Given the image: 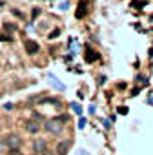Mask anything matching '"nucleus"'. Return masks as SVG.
Masks as SVG:
<instances>
[{
  "instance_id": "obj_1",
  "label": "nucleus",
  "mask_w": 153,
  "mask_h": 155,
  "mask_svg": "<svg viewBox=\"0 0 153 155\" xmlns=\"http://www.w3.org/2000/svg\"><path fill=\"white\" fill-rule=\"evenodd\" d=\"M67 121V117H58V119H53V121H47L46 124H44V128L47 130L49 133H62V128H64V122Z\"/></svg>"
},
{
  "instance_id": "obj_2",
  "label": "nucleus",
  "mask_w": 153,
  "mask_h": 155,
  "mask_svg": "<svg viewBox=\"0 0 153 155\" xmlns=\"http://www.w3.org/2000/svg\"><path fill=\"white\" fill-rule=\"evenodd\" d=\"M20 137L18 135H7V137H4V144L9 148V150H13V148H18L20 146Z\"/></svg>"
},
{
  "instance_id": "obj_3",
  "label": "nucleus",
  "mask_w": 153,
  "mask_h": 155,
  "mask_svg": "<svg viewBox=\"0 0 153 155\" xmlns=\"http://www.w3.org/2000/svg\"><path fill=\"white\" fill-rule=\"evenodd\" d=\"M24 48H26V51H27L29 55H35L38 49H40L38 42H35V40H26V42H24Z\"/></svg>"
},
{
  "instance_id": "obj_4",
  "label": "nucleus",
  "mask_w": 153,
  "mask_h": 155,
  "mask_svg": "<svg viewBox=\"0 0 153 155\" xmlns=\"http://www.w3.org/2000/svg\"><path fill=\"white\" fill-rule=\"evenodd\" d=\"M24 128H26V132H29V133H38L40 124L37 121H27V122H24Z\"/></svg>"
},
{
  "instance_id": "obj_5",
  "label": "nucleus",
  "mask_w": 153,
  "mask_h": 155,
  "mask_svg": "<svg viewBox=\"0 0 153 155\" xmlns=\"http://www.w3.org/2000/svg\"><path fill=\"white\" fill-rule=\"evenodd\" d=\"M47 79H49V82H51V86L55 88V89H58V91H64V89H66V86H64V84L58 81L55 75H47Z\"/></svg>"
},
{
  "instance_id": "obj_6",
  "label": "nucleus",
  "mask_w": 153,
  "mask_h": 155,
  "mask_svg": "<svg viewBox=\"0 0 153 155\" xmlns=\"http://www.w3.org/2000/svg\"><path fill=\"white\" fill-rule=\"evenodd\" d=\"M67 150H69V141H62V142H58V146H57V153H58V155H66V153H67Z\"/></svg>"
},
{
  "instance_id": "obj_7",
  "label": "nucleus",
  "mask_w": 153,
  "mask_h": 155,
  "mask_svg": "<svg viewBox=\"0 0 153 155\" xmlns=\"http://www.w3.org/2000/svg\"><path fill=\"white\" fill-rule=\"evenodd\" d=\"M67 49H69V55H71V57L78 53V49H80V48H78V42L75 40V38H69V48H67Z\"/></svg>"
},
{
  "instance_id": "obj_8",
  "label": "nucleus",
  "mask_w": 153,
  "mask_h": 155,
  "mask_svg": "<svg viewBox=\"0 0 153 155\" xmlns=\"http://www.w3.org/2000/svg\"><path fill=\"white\" fill-rule=\"evenodd\" d=\"M98 58V53H95L93 49H86V62H93Z\"/></svg>"
},
{
  "instance_id": "obj_9",
  "label": "nucleus",
  "mask_w": 153,
  "mask_h": 155,
  "mask_svg": "<svg viewBox=\"0 0 153 155\" xmlns=\"http://www.w3.org/2000/svg\"><path fill=\"white\" fill-rule=\"evenodd\" d=\"M44 150H47V148H46V141H42V139L35 141V152L40 153V152H44Z\"/></svg>"
},
{
  "instance_id": "obj_10",
  "label": "nucleus",
  "mask_w": 153,
  "mask_h": 155,
  "mask_svg": "<svg viewBox=\"0 0 153 155\" xmlns=\"http://www.w3.org/2000/svg\"><path fill=\"white\" fill-rule=\"evenodd\" d=\"M78 6H80V7H78V11H77V18H80L82 15L86 13V0H84V2L80 0V4H78Z\"/></svg>"
},
{
  "instance_id": "obj_11",
  "label": "nucleus",
  "mask_w": 153,
  "mask_h": 155,
  "mask_svg": "<svg viewBox=\"0 0 153 155\" xmlns=\"http://www.w3.org/2000/svg\"><path fill=\"white\" fill-rule=\"evenodd\" d=\"M71 109H73V111H75L77 115H82V108L78 106L77 102H71Z\"/></svg>"
},
{
  "instance_id": "obj_12",
  "label": "nucleus",
  "mask_w": 153,
  "mask_h": 155,
  "mask_svg": "<svg viewBox=\"0 0 153 155\" xmlns=\"http://www.w3.org/2000/svg\"><path fill=\"white\" fill-rule=\"evenodd\" d=\"M58 35H60V29H58V28H57V29H53V31H51V33H49V35H47V37H49V38H51V40H53V38H57V37H58Z\"/></svg>"
},
{
  "instance_id": "obj_13",
  "label": "nucleus",
  "mask_w": 153,
  "mask_h": 155,
  "mask_svg": "<svg viewBox=\"0 0 153 155\" xmlns=\"http://www.w3.org/2000/svg\"><path fill=\"white\" fill-rule=\"evenodd\" d=\"M86 124H88V121H86L84 117H80V119H78V128H80V130H84V128H86Z\"/></svg>"
},
{
  "instance_id": "obj_14",
  "label": "nucleus",
  "mask_w": 153,
  "mask_h": 155,
  "mask_svg": "<svg viewBox=\"0 0 153 155\" xmlns=\"http://www.w3.org/2000/svg\"><path fill=\"white\" fill-rule=\"evenodd\" d=\"M7 155H22V152L18 148H13V150H9V153Z\"/></svg>"
},
{
  "instance_id": "obj_15",
  "label": "nucleus",
  "mask_w": 153,
  "mask_h": 155,
  "mask_svg": "<svg viewBox=\"0 0 153 155\" xmlns=\"http://www.w3.org/2000/svg\"><path fill=\"white\" fill-rule=\"evenodd\" d=\"M67 7H69V2H62L60 4V11H67Z\"/></svg>"
},
{
  "instance_id": "obj_16",
  "label": "nucleus",
  "mask_w": 153,
  "mask_h": 155,
  "mask_svg": "<svg viewBox=\"0 0 153 155\" xmlns=\"http://www.w3.org/2000/svg\"><path fill=\"white\" fill-rule=\"evenodd\" d=\"M144 4L146 2H133V6H135L137 9H142V7H144Z\"/></svg>"
},
{
  "instance_id": "obj_17",
  "label": "nucleus",
  "mask_w": 153,
  "mask_h": 155,
  "mask_svg": "<svg viewBox=\"0 0 153 155\" xmlns=\"http://www.w3.org/2000/svg\"><path fill=\"white\" fill-rule=\"evenodd\" d=\"M38 155H55V153H53V152H51V150H44V152H40V153H38Z\"/></svg>"
},
{
  "instance_id": "obj_18",
  "label": "nucleus",
  "mask_w": 153,
  "mask_h": 155,
  "mask_svg": "<svg viewBox=\"0 0 153 155\" xmlns=\"http://www.w3.org/2000/svg\"><path fill=\"white\" fill-rule=\"evenodd\" d=\"M118 113H120V115H124V113H128V108H124V106H120V108H118Z\"/></svg>"
},
{
  "instance_id": "obj_19",
  "label": "nucleus",
  "mask_w": 153,
  "mask_h": 155,
  "mask_svg": "<svg viewBox=\"0 0 153 155\" xmlns=\"http://www.w3.org/2000/svg\"><path fill=\"white\" fill-rule=\"evenodd\" d=\"M4 109H7V111H11V109H13V104H11V102H7L6 106H4Z\"/></svg>"
},
{
  "instance_id": "obj_20",
  "label": "nucleus",
  "mask_w": 153,
  "mask_h": 155,
  "mask_svg": "<svg viewBox=\"0 0 153 155\" xmlns=\"http://www.w3.org/2000/svg\"><path fill=\"white\" fill-rule=\"evenodd\" d=\"M0 40H11V37H6V35H0Z\"/></svg>"
},
{
  "instance_id": "obj_21",
  "label": "nucleus",
  "mask_w": 153,
  "mask_h": 155,
  "mask_svg": "<svg viewBox=\"0 0 153 155\" xmlns=\"http://www.w3.org/2000/svg\"><path fill=\"white\" fill-rule=\"evenodd\" d=\"M102 124H104V128H110V126H111V124H110V121H106V119L102 121Z\"/></svg>"
},
{
  "instance_id": "obj_22",
  "label": "nucleus",
  "mask_w": 153,
  "mask_h": 155,
  "mask_svg": "<svg viewBox=\"0 0 153 155\" xmlns=\"http://www.w3.org/2000/svg\"><path fill=\"white\" fill-rule=\"evenodd\" d=\"M95 108H97L95 104H91V106H90V113H95Z\"/></svg>"
},
{
  "instance_id": "obj_23",
  "label": "nucleus",
  "mask_w": 153,
  "mask_h": 155,
  "mask_svg": "<svg viewBox=\"0 0 153 155\" xmlns=\"http://www.w3.org/2000/svg\"><path fill=\"white\" fill-rule=\"evenodd\" d=\"M78 155H90V153H88L86 150H80V152H78Z\"/></svg>"
},
{
  "instance_id": "obj_24",
  "label": "nucleus",
  "mask_w": 153,
  "mask_h": 155,
  "mask_svg": "<svg viewBox=\"0 0 153 155\" xmlns=\"http://www.w3.org/2000/svg\"><path fill=\"white\" fill-rule=\"evenodd\" d=\"M2 6H4V4H2V2H0V7H2Z\"/></svg>"
}]
</instances>
